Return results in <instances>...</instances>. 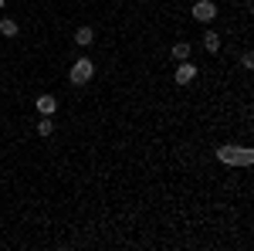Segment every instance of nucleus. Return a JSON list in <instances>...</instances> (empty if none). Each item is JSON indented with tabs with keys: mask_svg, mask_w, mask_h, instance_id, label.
I'll return each mask as SVG.
<instances>
[{
	"mask_svg": "<svg viewBox=\"0 0 254 251\" xmlns=\"http://www.w3.org/2000/svg\"><path fill=\"white\" fill-rule=\"evenodd\" d=\"M92 75H95V61L92 58H78L71 65V85H88Z\"/></svg>",
	"mask_w": 254,
	"mask_h": 251,
	"instance_id": "obj_1",
	"label": "nucleus"
},
{
	"mask_svg": "<svg viewBox=\"0 0 254 251\" xmlns=\"http://www.w3.org/2000/svg\"><path fill=\"white\" fill-rule=\"evenodd\" d=\"M193 17L200 20V24H210V20L217 17V7L210 3V0H196L193 3Z\"/></svg>",
	"mask_w": 254,
	"mask_h": 251,
	"instance_id": "obj_2",
	"label": "nucleus"
},
{
	"mask_svg": "<svg viewBox=\"0 0 254 251\" xmlns=\"http://www.w3.org/2000/svg\"><path fill=\"white\" fill-rule=\"evenodd\" d=\"M34 105H38L41 116H55V112H58V98L48 95V92H44V95H38V102H34Z\"/></svg>",
	"mask_w": 254,
	"mask_h": 251,
	"instance_id": "obj_3",
	"label": "nucleus"
},
{
	"mask_svg": "<svg viewBox=\"0 0 254 251\" xmlns=\"http://www.w3.org/2000/svg\"><path fill=\"white\" fill-rule=\"evenodd\" d=\"M173 78H176V85H190V82L196 78V68H193V65H187V61H180Z\"/></svg>",
	"mask_w": 254,
	"mask_h": 251,
	"instance_id": "obj_4",
	"label": "nucleus"
},
{
	"mask_svg": "<svg viewBox=\"0 0 254 251\" xmlns=\"http://www.w3.org/2000/svg\"><path fill=\"white\" fill-rule=\"evenodd\" d=\"M217 160H220V163H227V167H234V160H237V146H220V150H217Z\"/></svg>",
	"mask_w": 254,
	"mask_h": 251,
	"instance_id": "obj_5",
	"label": "nucleus"
},
{
	"mask_svg": "<svg viewBox=\"0 0 254 251\" xmlns=\"http://www.w3.org/2000/svg\"><path fill=\"white\" fill-rule=\"evenodd\" d=\"M92 41H95V31H92V27H78V31H75V44H81V48H88Z\"/></svg>",
	"mask_w": 254,
	"mask_h": 251,
	"instance_id": "obj_6",
	"label": "nucleus"
},
{
	"mask_svg": "<svg viewBox=\"0 0 254 251\" xmlns=\"http://www.w3.org/2000/svg\"><path fill=\"white\" fill-rule=\"evenodd\" d=\"M203 48H207L210 55H214V51H220V34H214V31H207V34H203Z\"/></svg>",
	"mask_w": 254,
	"mask_h": 251,
	"instance_id": "obj_7",
	"label": "nucleus"
},
{
	"mask_svg": "<svg viewBox=\"0 0 254 251\" xmlns=\"http://www.w3.org/2000/svg\"><path fill=\"white\" fill-rule=\"evenodd\" d=\"M237 167H251L254 163V150H248V146H241V150H237V160H234Z\"/></svg>",
	"mask_w": 254,
	"mask_h": 251,
	"instance_id": "obj_8",
	"label": "nucleus"
},
{
	"mask_svg": "<svg viewBox=\"0 0 254 251\" xmlns=\"http://www.w3.org/2000/svg\"><path fill=\"white\" fill-rule=\"evenodd\" d=\"M0 34H3V38H14V34H17V20L3 17V20H0Z\"/></svg>",
	"mask_w": 254,
	"mask_h": 251,
	"instance_id": "obj_9",
	"label": "nucleus"
},
{
	"mask_svg": "<svg viewBox=\"0 0 254 251\" xmlns=\"http://www.w3.org/2000/svg\"><path fill=\"white\" fill-rule=\"evenodd\" d=\"M173 58L176 61H187V58H190V44H187V41H176V44H173Z\"/></svg>",
	"mask_w": 254,
	"mask_h": 251,
	"instance_id": "obj_10",
	"label": "nucleus"
},
{
	"mask_svg": "<svg viewBox=\"0 0 254 251\" xmlns=\"http://www.w3.org/2000/svg\"><path fill=\"white\" fill-rule=\"evenodd\" d=\"M38 133H41V136H51V133H55V122H51V116H41V119H38Z\"/></svg>",
	"mask_w": 254,
	"mask_h": 251,
	"instance_id": "obj_11",
	"label": "nucleus"
},
{
	"mask_svg": "<svg viewBox=\"0 0 254 251\" xmlns=\"http://www.w3.org/2000/svg\"><path fill=\"white\" fill-rule=\"evenodd\" d=\"M241 68H244V72H251V68H254V55H251V51L241 55Z\"/></svg>",
	"mask_w": 254,
	"mask_h": 251,
	"instance_id": "obj_12",
	"label": "nucleus"
},
{
	"mask_svg": "<svg viewBox=\"0 0 254 251\" xmlns=\"http://www.w3.org/2000/svg\"><path fill=\"white\" fill-rule=\"evenodd\" d=\"M0 10H3V0H0Z\"/></svg>",
	"mask_w": 254,
	"mask_h": 251,
	"instance_id": "obj_13",
	"label": "nucleus"
}]
</instances>
